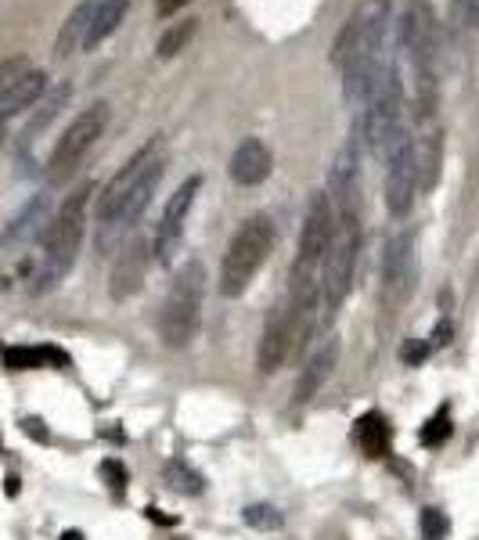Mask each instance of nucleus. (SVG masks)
I'll list each match as a JSON object with an SVG mask.
<instances>
[{
  "mask_svg": "<svg viewBox=\"0 0 479 540\" xmlns=\"http://www.w3.org/2000/svg\"><path fill=\"white\" fill-rule=\"evenodd\" d=\"M163 479L170 483V490L184 497H199L206 490V476H202L199 468H191V461L184 458H166L163 461Z\"/></svg>",
  "mask_w": 479,
  "mask_h": 540,
  "instance_id": "24",
  "label": "nucleus"
},
{
  "mask_svg": "<svg viewBox=\"0 0 479 540\" xmlns=\"http://www.w3.org/2000/svg\"><path fill=\"white\" fill-rule=\"evenodd\" d=\"M389 22H393L389 0H361L335 40L332 62L343 69V94L350 105H364L386 69Z\"/></svg>",
  "mask_w": 479,
  "mask_h": 540,
  "instance_id": "1",
  "label": "nucleus"
},
{
  "mask_svg": "<svg viewBox=\"0 0 479 540\" xmlns=\"http://www.w3.org/2000/svg\"><path fill=\"white\" fill-rule=\"evenodd\" d=\"M159 166H166V141L163 134H155L152 141L141 148V152L134 155V159H127L123 166H119L116 177L101 188L98 195V206H94V216H98V234L109 231L112 224H116V216L123 213V206H127V198L137 191V184L148 177L152 170H159Z\"/></svg>",
  "mask_w": 479,
  "mask_h": 540,
  "instance_id": "7",
  "label": "nucleus"
},
{
  "mask_svg": "<svg viewBox=\"0 0 479 540\" xmlns=\"http://www.w3.org/2000/svg\"><path fill=\"white\" fill-rule=\"evenodd\" d=\"M461 11H465L472 26H479V0H461Z\"/></svg>",
  "mask_w": 479,
  "mask_h": 540,
  "instance_id": "35",
  "label": "nucleus"
},
{
  "mask_svg": "<svg viewBox=\"0 0 479 540\" xmlns=\"http://www.w3.org/2000/svg\"><path fill=\"white\" fill-rule=\"evenodd\" d=\"M4 364L11 371L69 368V353L58 350V346H11V350H4Z\"/></svg>",
  "mask_w": 479,
  "mask_h": 540,
  "instance_id": "20",
  "label": "nucleus"
},
{
  "mask_svg": "<svg viewBox=\"0 0 479 540\" xmlns=\"http://www.w3.org/2000/svg\"><path fill=\"white\" fill-rule=\"evenodd\" d=\"M271 170H274V155L260 137H245L235 148V155H231V162H227V173H231V180H235L238 188H256V184H263V180L271 177Z\"/></svg>",
  "mask_w": 479,
  "mask_h": 540,
  "instance_id": "16",
  "label": "nucleus"
},
{
  "mask_svg": "<svg viewBox=\"0 0 479 540\" xmlns=\"http://www.w3.org/2000/svg\"><path fill=\"white\" fill-rule=\"evenodd\" d=\"M292 350H296V328H292V317L285 306H274L271 314H267V324H263L256 364H260L263 375H271V371H278L281 364L292 357Z\"/></svg>",
  "mask_w": 479,
  "mask_h": 540,
  "instance_id": "15",
  "label": "nucleus"
},
{
  "mask_svg": "<svg viewBox=\"0 0 479 540\" xmlns=\"http://www.w3.org/2000/svg\"><path fill=\"white\" fill-rule=\"evenodd\" d=\"M245 526H253V530H278L281 526V512L274 504H249L242 512Z\"/></svg>",
  "mask_w": 479,
  "mask_h": 540,
  "instance_id": "28",
  "label": "nucleus"
},
{
  "mask_svg": "<svg viewBox=\"0 0 479 540\" xmlns=\"http://www.w3.org/2000/svg\"><path fill=\"white\" fill-rule=\"evenodd\" d=\"M202 299H206V267L202 260H188L173 274L159 314V335L170 350H181L195 339L202 324Z\"/></svg>",
  "mask_w": 479,
  "mask_h": 540,
  "instance_id": "3",
  "label": "nucleus"
},
{
  "mask_svg": "<svg viewBox=\"0 0 479 540\" xmlns=\"http://www.w3.org/2000/svg\"><path fill=\"white\" fill-rule=\"evenodd\" d=\"M274 249V224L271 216H249L242 227L235 231L231 245H227L224 260H220V296L238 299L245 288L253 285V278L260 274V267L267 263Z\"/></svg>",
  "mask_w": 479,
  "mask_h": 540,
  "instance_id": "4",
  "label": "nucleus"
},
{
  "mask_svg": "<svg viewBox=\"0 0 479 540\" xmlns=\"http://www.w3.org/2000/svg\"><path fill=\"white\" fill-rule=\"evenodd\" d=\"M0 137H4V130H0Z\"/></svg>",
  "mask_w": 479,
  "mask_h": 540,
  "instance_id": "38",
  "label": "nucleus"
},
{
  "mask_svg": "<svg viewBox=\"0 0 479 540\" xmlns=\"http://www.w3.org/2000/svg\"><path fill=\"white\" fill-rule=\"evenodd\" d=\"M105 126H109V105L105 101H94L83 112H76V119L65 126V134L58 137L55 152L47 159V177L55 180V184L69 177L83 162V155L94 148V141L105 134Z\"/></svg>",
  "mask_w": 479,
  "mask_h": 540,
  "instance_id": "8",
  "label": "nucleus"
},
{
  "mask_svg": "<svg viewBox=\"0 0 479 540\" xmlns=\"http://www.w3.org/2000/svg\"><path fill=\"white\" fill-rule=\"evenodd\" d=\"M433 353V346L429 342H422V339H411V342H404V350H400V357H404V364H411V368H418L425 357Z\"/></svg>",
  "mask_w": 479,
  "mask_h": 540,
  "instance_id": "31",
  "label": "nucleus"
},
{
  "mask_svg": "<svg viewBox=\"0 0 479 540\" xmlns=\"http://www.w3.org/2000/svg\"><path fill=\"white\" fill-rule=\"evenodd\" d=\"M451 335H454V324H451V317L443 314V317H440V324H436V328H433V335H429V339H433V342H429V346H433V350H443V346L451 342Z\"/></svg>",
  "mask_w": 479,
  "mask_h": 540,
  "instance_id": "32",
  "label": "nucleus"
},
{
  "mask_svg": "<svg viewBox=\"0 0 479 540\" xmlns=\"http://www.w3.org/2000/svg\"><path fill=\"white\" fill-rule=\"evenodd\" d=\"M191 36H195V18H184V22H173L163 36H159V44H155V54L159 58H173L177 51H184Z\"/></svg>",
  "mask_w": 479,
  "mask_h": 540,
  "instance_id": "26",
  "label": "nucleus"
},
{
  "mask_svg": "<svg viewBox=\"0 0 479 540\" xmlns=\"http://www.w3.org/2000/svg\"><path fill=\"white\" fill-rule=\"evenodd\" d=\"M335 364H339V342H335V339L321 342V346L310 353V360L303 364V371H299V378H296V393H292V396H296V404H307V400H314L317 389L332 378Z\"/></svg>",
  "mask_w": 479,
  "mask_h": 540,
  "instance_id": "18",
  "label": "nucleus"
},
{
  "mask_svg": "<svg viewBox=\"0 0 479 540\" xmlns=\"http://www.w3.org/2000/svg\"><path fill=\"white\" fill-rule=\"evenodd\" d=\"M101 479L112 486V494H123V490H127V483H130L127 468H123V461H116V458L101 461Z\"/></svg>",
  "mask_w": 479,
  "mask_h": 540,
  "instance_id": "30",
  "label": "nucleus"
},
{
  "mask_svg": "<svg viewBox=\"0 0 479 540\" xmlns=\"http://www.w3.org/2000/svg\"><path fill=\"white\" fill-rule=\"evenodd\" d=\"M62 540H83V533H80V530H65Z\"/></svg>",
  "mask_w": 479,
  "mask_h": 540,
  "instance_id": "36",
  "label": "nucleus"
},
{
  "mask_svg": "<svg viewBox=\"0 0 479 540\" xmlns=\"http://www.w3.org/2000/svg\"><path fill=\"white\" fill-rule=\"evenodd\" d=\"M148 242L145 238H137V234H130L127 242L119 245L116 252V263H112V278H109V292L112 299H130L137 292V288L145 285V274H148Z\"/></svg>",
  "mask_w": 479,
  "mask_h": 540,
  "instance_id": "14",
  "label": "nucleus"
},
{
  "mask_svg": "<svg viewBox=\"0 0 479 540\" xmlns=\"http://www.w3.org/2000/svg\"><path fill=\"white\" fill-rule=\"evenodd\" d=\"M173 540H191V537H173Z\"/></svg>",
  "mask_w": 479,
  "mask_h": 540,
  "instance_id": "37",
  "label": "nucleus"
},
{
  "mask_svg": "<svg viewBox=\"0 0 479 540\" xmlns=\"http://www.w3.org/2000/svg\"><path fill=\"white\" fill-rule=\"evenodd\" d=\"M418 526H422L425 540H443L447 537V530H451V522H447V515H443L440 508H425L422 519H418Z\"/></svg>",
  "mask_w": 479,
  "mask_h": 540,
  "instance_id": "29",
  "label": "nucleus"
},
{
  "mask_svg": "<svg viewBox=\"0 0 479 540\" xmlns=\"http://www.w3.org/2000/svg\"><path fill=\"white\" fill-rule=\"evenodd\" d=\"M386 209L389 216L404 220L415 206L418 191V144L415 137L400 130L393 141L386 144Z\"/></svg>",
  "mask_w": 479,
  "mask_h": 540,
  "instance_id": "9",
  "label": "nucleus"
},
{
  "mask_svg": "<svg viewBox=\"0 0 479 540\" xmlns=\"http://www.w3.org/2000/svg\"><path fill=\"white\" fill-rule=\"evenodd\" d=\"M411 288H415V231L397 227L386 234V252H382V299L389 310L404 306Z\"/></svg>",
  "mask_w": 479,
  "mask_h": 540,
  "instance_id": "10",
  "label": "nucleus"
},
{
  "mask_svg": "<svg viewBox=\"0 0 479 540\" xmlns=\"http://www.w3.org/2000/svg\"><path fill=\"white\" fill-rule=\"evenodd\" d=\"M47 224H51V198H47V191H40V195H33L22 206V213L15 216L8 224V242H29V238H37V234L47 231Z\"/></svg>",
  "mask_w": 479,
  "mask_h": 540,
  "instance_id": "19",
  "label": "nucleus"
},
{
  "mask_svg": "<svg viewBox=\"0 0 479 540\" xmlns=\"http://www.w3.org/2000/svg\"><path fill=\"white\" fill-rule=\"evenodd\" d=\"M69 98H73V83H58V87H47L44 90V98L37 101V116L29 119V130H26V137H33V134H40L44 126H51L58 119V112H62L65 105H69Z\"/></svg>",
  "mask_w": 479,
  "mask_h": 540,
  "instance_id": "25",
  "label": "nucleus"
},
{
  "mask_svg": "<svg viewBox=\"0 0 479 540\" xmlns=\"http://www.w3.org/2000/svg\"><path fill=\"white\" fill-rule=\"evenodd\" d=\"M127 8H130V0H94L91 29H87L83 51H94L98 44H105V40L119 29V22L127 18Z\"/></svg>",
  "mask_w": 479,
  "mask_h": 540,
  "instance_id": "21",
  "label": "nucleus"
},
{
  "mask_svg": "<svg viewBox=\"0 0 479 540\" xmlns=\"http://www.w3.org/2000/svg\"><path fill=\"white\" fill-rule=\"evenodd\" d=\"M451 411L447 407H440V411L429 418V422L422 425V432H418V440H422V447H443V443L451 440Z\"/></svg>",
  "mask_w": 479,
  "mask_h": 540,
  "instance_id": "27",
  "label": "nucleus"
},
{
  "mask_svg": "<svg viewBox=\"0 0 479 540\" xmlns=\"http://www.w3.org/2000/svg\"><path fill=\"white\" fill-rule=\"evenodd\" d=\"M361 130L375 155L386 152V144L404 130V80H400L397 62H386L379 83H375V90L364 101Z\"/></svg>",
  "mask_w": 479,
  "mask_h": 540,
  "instance_id": "6",
  "label": "nucleus"
},
{
  "mask_svg": "<svg viewBox=\"0 0 479 540\" xmlns=\"http://www.w3.org/2000/svg\"><path fill=\"white\" fill-rule=\"evenodd\" d=\"M94 184H80L73 195H65L58 213L51 216V224L44 231V252H40L37 270V292H51L58 281L73 270L76 256H80L83 231H87V209H91Z\"/></svg>",
  "mask_w": 479,
  "mask_h": 540,
  "instance_id": "2",
  "label": "nucleus"
},
{
  "mask_svg": "<svg viewBox=\"0 0 479 540\" xmlns=\"http://www.w3.org/2000/svg\"><path fill=\"white\" fill-rule=\"evenodd\" d=\"M22 429H26L29 436H33V440H47V429L37 422V418H26V422H22Z\"/></svg>",
  "mask_w": 479,
  "mask_h": 540,
  "instance_id": "34",
  "label": "nucleus"
},
{
  "mask_svg": "<svg viewBox=\"0 0 479 540\" xmlns=\"http://www.w3.org/2000/svg\"><path fill=\"white\" fill-rule=\"evenodd\" d=\"M361 137H346V144L335 152L332 166H328V191L335 216H361Z\"/></svg>",
  "mask_w": 479,
  "mask_h": 540,
  "instance_id": "13",
  "label": "nucleus"
},
{
  "mask_svg": "<svg viewBox=\"0 0 479 540\" xmlns=\"http://www.w3.org/2000/svg\"><path fill=\"white\" fill-rule=\"evenodd\" d=\"M199 188H202V177L195 173V177H188L181 188L166 198L163 220H159V227H155V242H152L155 260L163 263V267H170V263L177 260V252H181L184 227H188V216H191V206H195Z\"/></svg>",
  "mask_w": 479,
  "mask_h": 540,
  "instance_id": "11",
  "label": "nucleus"
},
{
  "mask_svg": "<svg viewBox=\"0 0 479 540\" xmlns=\"http://www.w3.org/2000/svg\"><path fill=\"white\" fill-rule=\"evenodd\" d=\"M353 436H357V443H361V450L368 454V458H382V454H389L393 429H389V422L379 411H368L353 422Z\"/></svg>",
  "mask_w": 479,
  "mask_h": 540,
  "instance_id": "23",
  "label": "nucleus"
},
{
  "mask_svg": "<svg viewBox=\"0 0 479 540\" xmlns=\"http://www.w3.org/2000/svg\"><path fill=\"white\" fill-rule=\"evenodd\" d=\"M184 4H191V0H155V15H159V18H170V15H177V11H181Z\"/></svg>",
  "mask_w": 479,
  "mask_h": 540,
  "instance_id": "33",
  "label": "nucleus"
},
{
  "mask_svg": "<svg viewBox=\"0 0 479 540\" xmlns=\"http://www.w3.org/2000/svg\"><path fill=\"white\" fill-rule=\"evenodd\" d=\"M335 231V206L325 191H314L310 195L307 216H303V231H299V245H296V263L292 270H317L321 260H325L328 242H332Z\"/></svg>",
  "mask_w": 479,
  "mask_h": 540,
  "instance_id": "12",
  "label": "nucleus"
},
{
  "mask_svg": "<svg viewBox=\"0 0 479 540\" xmlns=\"http://www.w3.org/2000/svg\"><path fill=\"white\" fill-rule=\"evenodd\" d=\"M361 256V216H335V231L321 260V296L328 310H339L353 288V270Z\"/></svg>",
  "mask_w": 479,
  "mask_h": 540,
  "instance_id": "5",
  "label": "nucleus"
},
{
  "mask_svg": "<svg viewBox=\"0 0 479 540\" xmlns=\"http://www.w3.org/2000/svg\"><path fill=\"white\" fill-rule=\"evenodd\" d=\"M47 90V72L44 69H26L19 80H11L8 87L0 90V130L8 119H15L19 112L33 108Z\"/></svg>",
  "mask_w": 479,
  "mask_h": 540,
  "instance_id": "17",
  "label": "nucleus"
},
{
  "mask_svg": "<svg viewBox=\"0 0 479 540\" xmlns=\"http://www.w3.org/2000/svg\"><path fill=\"white\" fill-rule=\"evenodd\" d=\"M91 15H94V0H80V4L69 11V18L62 22L58 40H55L58 58H69V54L83 51V40H87V29H91Z\"/></svg>",
  "mask_w": 479,
  "mask_h": 540,
  "instance_id": "22",
  "label": "nucleus"
}]
</instances>
